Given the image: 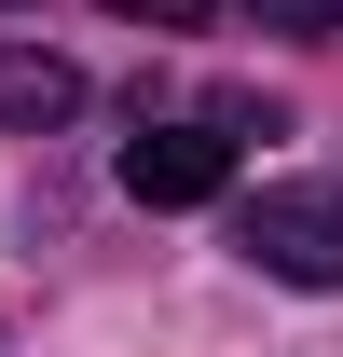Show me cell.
<instances>
[{
  "label": "cell",
  "mask_w": 343,
  "mask_h": 357,
  "mask_svg": "<svg viewBox=\"0 0 343 357\" xmlns=\"http://www.w3.org/2000/svg\"><path fill=\"white\" fill-rule=\"evenodd\" d=\"M83 110V69L42 42H0V124H69Z\"/></svg>",
  "instance_id": "cell-3"
},
{
  "label": "cell",
  "mask_w": 343,
  "mask_h": 357,
  "mask_svg": "<svg viewBox=\"0 0 343 357\" xmlns=\"http://www.w3.org/2000/svg\"><path fill=\"white\" fill-rule=\"evenodd\" d=\"M110 14H137V28H192L206 0H110Z\"/></svg>",
  "instance_id": "cell-5"
},
{
  "label": "cell",
  "mask_w": 343,
  "mask_h": 357,
  "mask_svg": "<svg viewBox=\"0 0 343 357\" xmlns=\"http://www.w3.org/2000/svg\"><path fill=\"white\" fill-rule=\"evenodd\" d=\"M0 14H14V0H0Z\"/></svg>",
  "instance_id": "cell-6"
},
{
  "label": "cell",
  "mask_w": 343,
  "mask_h": 357,
  "mask_svg": "<svg viewBox=\"0 0 343 357\" xmlns=\"http://www.w3.org/2000/svg\"><path fill=\"white\" fill-rule=\"evenodd\" d=\"M247 14H261V28H289V42H330V28H343V0H247Z\"/></svg>",
  "instance_id": "cell-4"
},
{
  "label": "cell",
  "mask_w": 343,
  "mask_h": 357,
  "mask_svg": "<svg viewBox=\"0 0 343 357\" xmlns=\"http://www.w3.org/2000/svg\"><path fill=\"white\" fill-rule=\"evenodd\" d=\"M234 248H247L275 289H343V178H275L234 206Z\"/></svg>",
  "instance_id": "cell-1"
},
{
  "label": "cell",
  "mask_w": 343,
  "mask_h": 357,
  "mask_svg": "<svg viewBox=\"0 0 343 357\" xmlns=\"http://www.w3.org/2000/svg\"><path fill=\"white\" fill-rule=\"evenodd\" d=\"M124 192L137 206H220V192H234V137H206V124L124 137Z\"/></svg>",
  "instance_id": "cell-2"
}]
</instances>
